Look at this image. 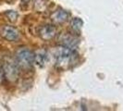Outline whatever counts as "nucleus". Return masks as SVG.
<instances>
[{
    "mask_svg": "<svg viewBox=\"0 0 123 111\" xmlns=\"http://www.w3.org/2000/svg\"><path fill=\"white\" fill-rule=\"evenodd\" d=\"M68 13L63 9H57V10L54 11L50 16L52 22H54L55 24H62L68 20Z\"/></svg>",
    "mask_w": 123,
    "mask_h": 111,
    "instance_id": "7",
    "label": "nucleus"
},
{
    "mask_svg": "<svg viewBox=\"0 0 123 111\" xmlns=\"http://www.w3.org/2000/svg\"><path fill=\"white\" fill-rule=\"evenodd\" d=\"M0 36L9 42H16L20 37V32L17 28L10 25H3L0 27Z\"/></svg>",
    "mask_w": 123,
    "mask_h": 111,
    "instance_id": "4",
    "label": "nucleus"
},
{
    "mask_svg": "<svg viewBox=\"0 0 123 111\" xmlns=\"http://www.w3.org/2000/svg\"><path fill=\"white\" fill-rule=\"evenodd\" d=\"M15 61L19 69L30 70L34 64V53L27 48H19L16 52Z\"/></svg>",
    "mask_w": 123,
    "mask_h": 111,
    "instance_id": "2",
    "label": "nucleus"
},
{
    "mask_svg": "<svg viewBox=\"0 0 123 111\" xmlns=\"http://www.w3.org/2000/svg\"><path fill=\"white\" fill-rule=\"evenodd\" d=\"M47 61V52L45 50H37L34 53V63L39 67H43Z\"/></svg>",
    "mask_w": 123,
    "mask_h": 111,
    "instance_id": "8",
    "label": "nucleus"
},
{
    "mask_svg": "<svg viewBox=\"0 0 123 111\" xmlns=\"http://www.w3.org/2000/svg\"><path fill=\"white\" fill-rule=\"evenodd\" d=\"M34 4L33 6L37 12H44L47 9L48 1L47 0H33Z\"/></svg>",
    "mask_w": 123,
    "mask_h": 111,
    "instance_id": "9",
    "label": "nucleus"
},
{
    "mask_svg": "<svg viewBox=\"0 0 123 111\" xmlns=\"http://www.w3.org/2000/svg\"><path fill=\"white\" fill-rule=\"evenodd\" d=\"M4 80V71H3V65L2 61L0 60V82H2Z\"/></svg>",
    "mask_w": 123,
    "mask_h": 111,
    "instance_id": "12",
    "label": "nucleus"
},
{
    "mask_svg": "<svg viewBox=\"0 0 123 111\" xmlns=\"http://www.w3.org/2000/svg\"><path fill=\"white\" fill-rule=\"evenodd\" d=\"M6 16L9 19V21H11V22H15L18 19V13L16 12V11H14V10H8V11H6Z\"/></svg>",
    "mask_w": 123,
    "mask_h": 111,
    "instance_id": "11",
    "label": "nucleus"
},
{
    "mask_svg": "<svg viewBox=\"0 0 123 111\" xmlns=\"http://www.w3.org/2000/svg\"><path fill=\"white\" fill-rule=\"evenodd\" d=\"M56 32H57V29L55 25L46 24L41 27L39 31V36L43 41H50L55 38Z\"/></svg>",
    "mask_w": 123,
    "mask_h": 111,
    "instance_id": "5",
    "label": "nucleus"
},
{
    "mask_svg": "<svg viewBox=\"0 0 123 111\" xmlns=\"http://www.w3.org/2000/svg\"><path fill=\"white\" fill-rule=\"evenodd\" d=\"M32 1H33V0H21V5H22V6L24 5V6H28L29 4H31Z\"/></svg>",
    "mask_w": 123,
    "mask_h": 111,
    "instance_id": "13",
    "label": "nucleus"
},
{
    "mask_svg": "<svg viewBox=\"0 0 123 111\" xmlns=\"http://www.w3.org/2000/svg\"><path fill=\"white\" fill-rule=\"evenodd\" d=\"M61 41V45L66 46L69 49L75 50L77 48L78 44H79V40L77 37H75L72 34H65L62 35L60 38Z\"/></svg>",
    "mask_w": 123,
    "mask_h": 111,
    "instance_id": "6",
    "label": "nucleus"
},
{
    "mask_svg": "<svg viewBox=\"0 0 123 111\" xmlns=\"http://www.w3.org/2000/svg\"><path fill=\"white\" fill-rule=\"evenodd\" d=\"M2 65L4 71V79H6L9 82L17 81L19 77V68L15 59L13 60L9 57H6L2 61Z\"/></svg>",
    "mask_w": 123,
    "mask_h": 111,
    "instance_id": "3",
    "label": "nucleus"
},
{
    "mask_svg": "<svg viewBox=\"0 0 123 111\" xmlns=\"http://www.w3.org/2000/svg\"><path fill=\"white\" fill-rule=\"evenodd\" d=\"M71 29L76 32H79L82 27V20L80 18H74L70 23Z\"/></svg>",
    "mask_w": 123,
    "mask_h": 111,
    "instance_id": "10",
    "label": "nucleus"
},
{
    "mask_svg": "<svg viewBox=\"0 0 123 111\" xmlns=\"http://www.w3.org/2000/svg\"><path fill=\"white\" fill-rule=\"evenodd\" d=\"M76 56L77 54L75 53V50L69 49L66 46L61 45V47L56 52L55 63L58 68L66 69L71 66L76 58Z\"/></svg>",
    "mask_w": 123,
    "mask_h": 111,
    "instance_id": "1",
    "label": "nucleus"
}]
</instances>
